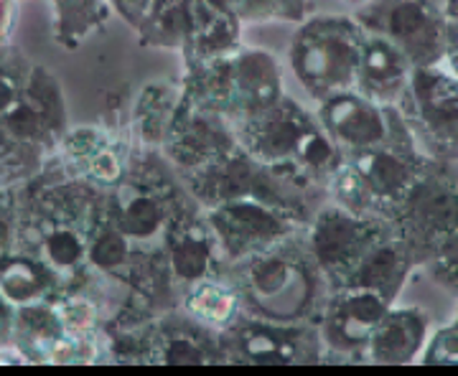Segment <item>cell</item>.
Listing matches in <instances>:
<instances>
[{
  "label": "cell",
  "mask_w": 458,
  "mask_h": 376,
  "mask_svg": "<svg viewBox=\"0 0 458 376\" xmlns=\"http://www.w3.org/2000/svg\"><path fill=\"white\" fill-rule=\"evenodd\" d=\"M179 308L189 318H194L197 323L212 328V330H219V333L232 326L242 313L237 295L229 288V282L225 278L204 280L194 288H189L186 293L181 295Z\"/></svg>",
  "instance_id": "4316f807"
},
{
  "label": "cell",
  "mask_w": 458,
  "mask_h": 376,
  "mask_svg": "<svg viewBox=\"0 0 458 376\" xmlns=\"http://www.w3.org/2000/svg\"><path fill=\"white\" fill-rule=\"evenodd\" d=\"M454 323H456V326H458V308H456V318H454Z\"/></svg>",
  "instance_id": "b9f144b4"
},
{
  "label": "cell",
  "mask_w": 458,
  "mask_h": 376,
  "mask_svg": "<svg viewBox=\"0 0 458 376\" xmlns=\"http://www.w3.org/2000/svg\"><path fill=\"white\" fill-rule=\"evenodd\" d=\"M23 227V198L18 188L0 191V267L21 249Z\"/></svg>",
  "instance_id": "1f68e13d"
},
{
  "label": "cell",
  "mask_w": 458,
  "mask_h": 376,
  "mask_svg": "<svg viewBox=\"0 0 458 376\" xmlns=\"http://www.w3.org/2000/svg\"><path fill=\"white\" fill-rule=\"evenodd\" d=\"M445 13L451 21H458V0H445Z\"/></svg>",
  "instance_id": "f35d334b"
},
{
  "label": "cell",
  "mask_w": 458,
  "mask_h": 376,
  "mask_svg": "<svg viewBox=\"0 0 458 376\" xmlns=\"http://www.w3.org/2000/svg\"><path fill=\"white\" fill-rule=\"evenodd\" d=\"M397 107L426 155L458 163V77L443 66H415Z\"/></svg>",
  "instance_id": "277c9868"
},
{
  "label": "cell",
  "mask_w": 458,
  "mask_h": 376,
  "mask_svg": "<svg viewBox=\"0 0 458 376\" xmlns=\"http://www.w3.org/2000/svg\"><path fill=\"white\" fill-rule=\"evenodd\" d=\"M219 245L225 249L227 262L242 260L267 246L278 245L283 239L303 231L295 216L280 212L273 204L252 196H237L225 204H216L212 209H204Z\"/></svg>",
  "instance_id": "ba28073f"
},
{
  "label": "cell",
  "mask_w": 458,
  "mask_h": 376,
  "mask_svg": "<svg viewBox=\"0 0 458 376\" xmlns=\"http://www.w3.org/2000/svg\"><path fill=\"white\" fill-rule=\"evenodd\" d=\"M318 122L346 155L390 143L405 125L397 104H379L357 89L318 102Z\"/></svg>",
  "instance_id": "7c38bea8"
},
{
  "label": "cell",
  "mask_w": 458,
  "mask_h": 376,
  "mask_svg": "<svg viewBox=\"0 0 458 376\" xmlns=\"http://www.w3.org/2000/svg\"><path fill=\"white\" fill-rule=\"evenodd\" d=\"M54 18V41L66 51L82 46L89 36L99 33L113 18L110 0H49Z\"/></svg>",
  "instance_id": "d4e9b609"
},
{
  "label": "cell",
  "mask_w": 458,
  "mask_h": 376,
  "mask_svg": "<svg viewBox=\"0 0 458 376\" xmlns=\"http://www.w3.org/2000/svg\"><path fill=\"white\" fill-rule=\"evenodd\" d=\"M349 161L357 168L369 196L375 198L379 213L393 219L397 206L405 201L415 180L420 179L428 155L420 150L405 120V125L390 143L354 153L349 155Z\"/></svg>",
  "instance_id": "9c48e42d"
},
{
  "label": "cell",
  "mask_w": 458,
  "mask_h": 376,
  "mask_svg": "<svg viewBox=\"0 0 458 376\" xmlns=\"http://www.w3.org/2000/svg\"><path fill=\"white\" fill-rule=\"evenodd\" d=\"M225 363H318L324 344L316 323H280L250 313L219 333Z\"/></svg>",
  "instance_id": "52a82bcc"
},
{
  "label": "cell",
  "mask_w": 458,
  "mask_h": 376,
  "mask_svg": "<svg viewBox=\"0 0 458 376\" xmlns=\"http://www.w3.org/2000/svg\"><path fill=\"white\" fill-rule=\"evenodd\" d=\"M69 338L72 336L64 330L56 303L23 305L16 311L13 346H18L33 363H59Z\"/></svg>",
  "instance_id": "603a6c76"
},
{
  "label": "cell",
  "mask_w": 458,
  "mask_h": 376,
  "mask_svg": "<svg viewBox=\"0 0 458 376\" xmlns=\"http://www.w3.org/2000/svg\"><path fill=\"white\" fill-rule=\"evenodd\" d=\"M418 264H423L441 288L458 293V188L430 231Z\"/></svg>",
  "instance_id": "484cf974"
},
{
  "label": "cell",
  "mask_w": 458,
  "mask_h": 376,
  "mask_svg": "<svg viewBox=\"0 0 458 376\" xmlns=\"http://www.w3.org/2000/svg\"><path fill=\"white\" fill-rule=\"evenodd\" d=\"M181 82L191 104L227 117L232 125L273 107L285 95L278 59L252 46H237L209 62L186 64Z\"/></svg>",
  "instance_id": "7a4b0ae2"
},
{
  "label": "cell",
  "mask_w": 458,
  "mask_h": 376,
  "mask_svg": "<svg viewBox=\"0 0 458 376\" xmlns=\"http://www.w3.org/2000/svg\"><path fill=\"white\" fill-rule=\"evenodd\" d=\"M313 13V0H242V23H303Z\"/></svg>",
  "instance_id": "f546056e"
},
{
  "label": "cell",
  "mask_w": 458,
  "mask_h": 376,
  "mask_svg": "<svg viewBox=\"0 0 458 376\" xmlns=\"http://www.w3.org/2000/svg\"><path fill=\"white\" fill-rule=\"evenodd\" d=\"M16 305L0 293V346L13 344V326H16Z\"/></svg>",
  "instance_id": "d590c367"
},
{
  "label": "cell",
  "mask_w": 458,
  "mask_h": 376,
  "mask_svg": "<svg viewBox=\"0 0 458 376\" xmlns=\"http://www.w3.org/2000/svg\"><path fill=\"white\" fill-rule=\"evenodd\" d=\"M418 363H438V366H458V326L448 323V326L438 328L433 336H428L426 348L420 354Z\"/></svg>",
  "instance_id": "d6a6232c"
},
{
  "label": "cell",
  "mask_w": 458,
  "mask_h": 376,
  "mask_svg": "<svg viewBox=\"0 0 458 376\" xmlns=\"http://www.w3.org/2000/svg\"><path fill=\"white\" fill-rule=\"evenodd\" d=\"M364 26L352 16H311L288 46L298 84L316 102L357 89Z\"/></svg>",
  "instance_id": "3957f363"
},
{
  "label": "cell",
  "mask_w": 458,
  "mask_h": 376,
  "mask_svg": "<svg viewBox=\"0 0 458 376\" xmlns=\"http://www.w3.org/2000/svg\"><path fill=\"white\" fill-rule=\"evenodd\" d=\"M430 336V318L418 305H390V311L382 315L375 333L369 336L364 356L369 363L382 366H403L420 359Z\"/></svg>",
  "instance_id": "ac0fdd59"
},
{
  "label": "cell",
  "mask_w": 458,
  "mask_h": 376,
  "mask_svg": "<svg viewBox=\"0 0 458 376\" xmlns=\"http://www.w3.org/2000/svg\"><path fill=\"white\" fill-rule=\"evenodd\" d=\"M135 249L138 246L114 227L113 221L107 219V213H102L99 224L92 231V239H89L87 260H89L92 272L123 282L132 257H135Z\"/></svg>",
  "instance_id": "f1b7e54d"
},
{
  "label": "cell",
  "mask_w": 458,
  "mask_h": 376,
  "mask_svg": "<svg viewBox=\"0 0 458 376\" xmlns=\"http://www.w3.org/2000/svg\"><path fill=\"white\" fill-rule=\"evenodd\" d=\"M415 267H418V262L393 221V227L385 231L372 245V249L364 255V260L360 262V267L354 270V275L349 278L346 285L369 288L394 303Z\"/></svg>",
  "instance_id": "44dd1931"
},
{
  "label": "cell",
  "mask_w": 458,
  "mask_h": 376,
  "mask_svg": "<svg viewBox=\"0 0 458 376\" xmlns=\"http://www.w3.org/2000/svg\"><path fill=\"white\" fill-rule=\"evenodd\" d=\"M33 64L18 46L0 51V117L8 115L31 77Z\"/></svg>",
  "instance_id": "4dcf8cb0"
},
{
  "label": "cell",
  "mask_w": 458,
  "mask_h": 376,
  "mask_svg": "<svg viewBox=\"0 0 458 376\" xmlns=\"http://www.w3.org/2000/svg\"><path fill=\"white\" fill-rule=\"evenodd\" d=\"M412 69L415 64L390 38L364 29L360 77H357L360 95L379 104H397L408 89Z\"/></svg>",
  "instance_id": "d6986e66"
},
{
  "label": "cell",
  "mask_w": 458,
  "mask_h": 376,
  "mask_svg": "<svg viewBox=\"0 0 458 376\" xmlns=\"http://www.w3.org/2000/svg\"><path fill=\"white\" fill-rule=\"evenodd\" d=\"M237 150H240L237 132L227 117L201 110L183 95L179 117L161 147L164 158L176 171V176L183 179V176L199 173L229 158Z\"/></svg>",
  "instance_id": "30bf717a"
},
{
  "label": "cell",
  "mask_w": 458,
  "mask_h": 376,
  "mask_svg": "<svg viewBox=\"0 0 458 376\" xmlns=\"http://www.w3.org/2000/svg\"><path fill=\"white\" fill-rule=\"evenodd\" d=\"M441 3H445V0H441Z\"/></svg>",
  "instance_id": "7bdbcfd3"
},
{
  "label": "cell",
  "mask_w": 458,
  "mask_h": 376,
  "mask_svg": "<svg viewBox=\"0 0 458 376\" xmlns=\"http://www.w3.org/2000/svg\"><path fill=\"white\" fill-rule=\"evenodd\" d=\"M110 3H113L117 16L123 18L128 26L138 29L146 21V16L150 13V8H153L156 0H110Z\"/></svg>",
  "instance_id": "e575fe53"
},
{
  "label": "cell",
  "mask_w": 458,
  "mask_h": 376,
  "mask_svg": "<svg viewBox=\"0 0 458 376\" xmlns=\"http://www.w3.org/2000/svg\"><path fill=\"white\" fill-rule=\"evenodd\" d=\"M390 227L393 219L357 216L336 204H328L316 209L311 221L303 227V239L331 288H344L364 260V255Z\"/></svg>",
  "instance_id": "8992f818"
},
{
  "label": "cell",
  "mask_w": 458,
  "mask_h": 376,
  "mask_svg": "<svg viewBox=\"0 0 458 376\" xmlns=\"http://www.w3.org/2000/svg\"><path fill=\"white\" fill-rule=\"evenodd\" d=\"M0 293L5 295L16 308L54 303L66 295L62 278L44 260L31 252L18 249L11 260L0 267Z\"/></svg>",
  "instance_id": "cb8c5ba5"
},
{
  "label": "cell",
  "mask_w": 458,
  "mask_h": 376,
  "mask_svg": "<svg viewBox=\"0 0 458 376\" xmlns=\"http://www.w3.org/2000/svg\"><path fill=\"white\" fill-rule=\"evenodd\" d=\"M318 125V117L311 115L301 102L283 97L245 122H237V143L247 155H252L262 165L295 163L298 147L303 138Z\"/></svg>",
  "instance_id": "5bb4252c"
},
{
  "label": "cell",
  "mask_w": 458,
  "mask_h": 376,
  "mask_svg": "<svg viewBox=\"0 0 458 376\" xmlns=\"http://www.w3.org/2000/svg\"><path fill=\"white\" fill-rule=\"evenodd\" d=\"M21 0H0V51L13 46Z\"/></svg>",
  "instance_id": "836d02e7"
},
{
  "label": "cell",
  "mask_w": 458,
  "mask_h": 376,
  "mask_svg": "<svg viewBox=\"0 0 458 376\" xmlns=\"http://www.w3.org/2000/svg\"><path fill=\"white\" fill-rule=\"evenodd\" d=\"M222 278L237 295L242 313L280 323L318 326L334 293L303 231L250 257L227 262Z\"/></svg>",
  "instance_id": "6da1fadb"
},
{
  "label": "cell",
  "mask_w": 458,
  "mask_h": 376,
  "mask_svg": "<svg viewBox=\"0 0 458 376\" xmlns=\"http://www.w3.org/2000/svg\"><path fill=\"white\" fill-rule=\"evenodd\" d=\"M242 46V18L219 0H191L183 66L209 62Z\"/></svg>",
  "instance_id": "ffe728a7"
},
{
  "label": "cell",
  "mask_w": 458,
  "mask_h": 376,
  "mask_svg": "<svg viewBox=\"0 0 458 376\" xmlns=\"http://www.w3.org/2000/svg\"><path fill=\"white\" fill-rule=\"evenodd\" d=\"M344 3H349V5H357V8H361V5H367L369 0H344Z\"/></svg>",
  "instance_id": "60d3db41"
},
{
  "label": "cell",
  "mask_w": 458,
  "mask_h": 376,
  "mask_svg": "<svg viewBox=\"0 0 458 376\" xmlns=\"http://www.w3.org/2000/svg\"><path fill=\"white\" fill-rule=\"evenodd\" d=\"M56 150L66 176L87 180L102 191H110L128 176L135 153L128 138H117L114 132L102 128L66 130Z\"/></svg>",
  "instance_id": "2e32d148"
},
{
  "label": "cell",
  "mask_w": 458,
  "mask_h": 376,
  "mask_svg": "<svg viewBox=\"0 0 458 376\" xmlns=\"http://www.w3.org/2000/svg\"><path fill=\"white\" fill-rule=\"evenodd\" d=\"M191 16V0H156L146 21L135 29L146 49H183Z\"/></svg>",
  "instance_id": "83f0119b"
},
{
  "label": "cell",
  "mask_w": 458,
  "mask_h": 376,
  "mask_svg": "<svg viewBox=\"0 0 458 376\" xmlns=\"http://www.w3.org/2000/svg\"><path fill=\"white\" fill-rule=\"evenodd\" d=\"M441 66L458 77V21H451V18H448V36H445V54H443Z\"/></svg>",
  "instance_id": "8d00e7d4"
},
{
  "label": "cell",
  "mask_w": 458,
  "mask_h": 376,
  "mask_svg": "<svg viewBox=\"0 0 458 376\" xmlns=\"http://www.w3.org/2000/svg\"><path fill=\"white\" fill-rule=\"evenodd\" d=\"M3 128L21 143L56 150L66 135V99L59 79L47 66L33 64L31 77L8 115L0 117Z\"/></svg>",
  "instance_id": "9a60e30c"
},
{
  "label": "cell",
  "mask_w": 458,
  "mask_h": 376,
  "mask_svg": "<svg viewBox=\"0 0 458 376\" xmlns=\"http://www.w3.org/2000/svg\"><path fill=\"white\" fill-rule=\"evenodd\" d=\"M164 255L181 295L199 282L222 278L227 257L197 201L186 204L164 237Z\"/></svg>",
  "instance_id": "8fae6325"
},
{
  "label": "cell",
  "mask_w": 458,
  "mask_h": 376,
  "mask_svg": "<svg viewBox=\"0 0 458 376\" xmlns=\"http://www.w3.org/2000/svg\"><path fill=\"white\" fill-rule=\"evenodd\" d=\"M13 140H16V138H11V132L5 130V128H3V122H0V153H3L5 147L11 146Z\"/></svg>",
  "instance_id": "74e56055"
},
{
  "label": "cell",
  "mask_w": 458,
  "mask_h": 376,
  "mask_svg": "<svg viewBox=\"0 0 458 376\" xmlns=\"http://www.w3.org/2000/svg\"><path fill=\"white\" fill-rule=\"evenodd\" d=\"M219 3H225V5H229L232 11H240V5H242V0H219Z\"/></svg>",
  "instance_id": "ab89813d"
},
{
  "label": "cell",
  "mask_w": 458,
  "mask_h": 376,
  "mask_svg": "<svg viewBox=\"0 0 458 376\" xmlns=\"http://www.w3.org/2000/svg\"><path fill=\"white\" fill-rule=\"evenodd\" d=\"M183 104L181 79H158L143 87L132 107V135L140 147L161 150Z\"/></svg>",
  "instance_id": "7402d4cb"
},
{
  "label": "cell",
  "mask_w": 458,
  "mask_h": 376,
  "mask_svg": "<svg viewBox=\"0 0 458 376\" xmlns=\"http://www.w3.org/2000/svg\"><path fill=\"white\" fill-rule=\"evenodd\" d=\"M390 300L369 288L344 285L334 288L324 315L318 321V333L324 344V359L364 356L369 336L375 333L382 315L390 311Z\"/></svg>",
  "instance_id": "4fadbf2b"
},
{
  "label": "cell",
  "mask_w": 458,
  "mask_h": 376,
  "mask_svg": "<svg viewBox=\"0 0 458 376\" xmlns=\"http://www.w3.org/2000/svg\"><path fill=\"white\" fill-rule=\"evenodd\" d=\"M354 18L390 38L415 66L443 64L448 13L441 0H369Z\"/></svg>",
  "instance_id": "5b68a950"
},
{
  "label": "cell",
  "mask_w": 458,
  "mask_h": 376,
  "mask_svg": "<svg viewBox=\"0 0 458 376\" xmlns=\"http://www.w3.org/2000/svg\"><path fill=\"white\" fill-rule=\"evenodd\" d=\"M146 363H225L219 330L201 326L181 308L153 321Z\"/></svg>",
  "instance_id": "e0dca14e"
}]
</instances>
